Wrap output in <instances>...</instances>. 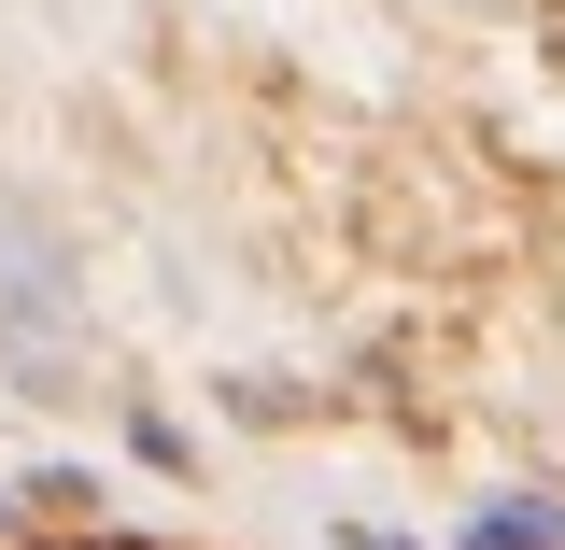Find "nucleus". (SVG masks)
<instances>
[{
	"label": "nucleus",
	"mask_w": 565,
	"mask_h": 550,
	"mask_svg": "<svg viewBox=\"0 0 565 550\" xmlns=\"http://www.w3.org/2000/svg\"><path fill=\"white\" fill-rule=\"evenodd\" d=\"M481 550H565V522H537V508H494V522H481Z\"/></svg>",
	"instance_id": "f257e3e1"
}]
</instances>
